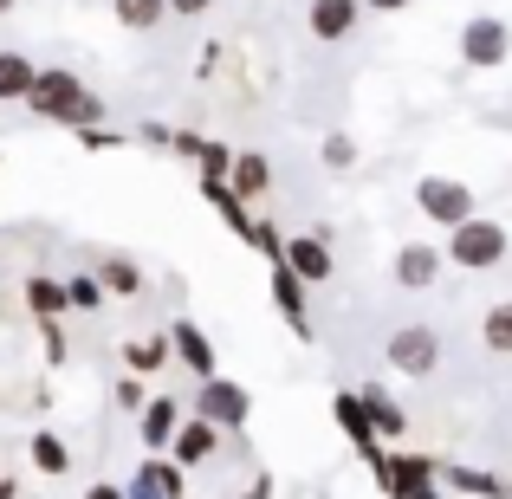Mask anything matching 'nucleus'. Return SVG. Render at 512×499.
<instances>
[{
	"label": "nucleus",
	"mask_w": 512,
	"mask_h": 499,
	"mask_svg": "<svg viewBox=\"0 0 512 499\" xmlns=\"http://www.w3.org/2000/svg\"><path fill=\"white\" fill-rule=\"evenodd\" d=\"M318 156H325V169H357V137H350V130H331L325 143H318Z\"/></svg>",
	"instance_id": "c85d7f7f"
},
{
	"label": "nucleus",
	"mask_w": 512,
	"mask_h": 499,
	"mask_svg": "<svg viewBox=\"0 0 512 499\" xmlns=\"http://www.w3.org/2000/svg\"><path fill=\"white\" fill-rule=\"evenodd\" d=\"M221 0H169V13H182V20H201V13H214Z\"/></svg>",
	"instance_id": "c9c22d12"
},
{
	"label": "nucleus",
	"mask_w": 512,
	"mask_h": 499,
	"mask_svg": "<svg viewBox=\"0 0 512 499\" xmlns=\"http://www.w3.org/2000/svg\"><path fill=\"white\" fill-rule=\"evenodd\" d=\"M331 415H338V428L350 435V448L370 461V474L383 480V474H389V448H383V435H376V422H370V409H363V396H357V389H338V396H331Z\"/></svg>",
	"instance_id": "423d86ee"
},
{
	"label": "nucleus",
	"mask_w": 512,
	"mask_h": 499,
	"mask_svg": "<svg viewBox=\"0 0 512 499\" xmlns=\"http://www.w3.org/2000/svg\"><path fill=\"white\" fill-rule=\"evenodd\" d=\"M26 312H33V318H59V312H72V299H65V279L33 273V279H26Z\"/></svg>",
	"instance_id": "b1692460"
},
{
	"label": "nucleus",
	"mask_w": 512,
	"mask_h": 499,
	"mask_svg": "<svg viewBox=\"0 0 512 499\" xmlns=\"http://www.w3.org/2000/svg\"><path fill=\"white\" fill-rule=\"evenodd\" d=\"M130 499H182V461H143L130 480Z\"/></svg>",
	"instance_id": "f3484780"
},
{
	"label": "nucleus",
	"mask_w": 512,
	"mask_h": 499,
	"mask_svg": "<svg viewBox=\"0 0 512 499\" xmlns=\"http://www.w3.org/2000/svg\"><path fill=\"white\" fill-rule=\"evenodd\" d=\"M370 13H402V7H415V0H363Z\"/></svg>",
	"instance_id": "4c0bfd02"
},
{
	"label": "nucleus",
	"mask_w": 512,
	"mask_h": 499,
	"mask_svg": "<svg viewBox=\"0 0 512 499\" xmlns=\"http://www.w3.org/2000/svg\"><path fill=\"white\" fill-rule=\"evenodd\" d=\"M383 357L396 376H435L441 370V331L435 325H402V331H389Z\"/></svg>",
	"instance_id": "0eeeda50"
},
{
	"label": "nucleus",
	"mask_w": 512,
	"mask_h": 499,
	"mask_svg": "<svg viewBox=\"0 0 512 499\" xmlns=\"http://www.w3.org/2000/svg\"><path fill=\"white\" fill-rule=\"evenodd\" d=\"M506 247H512V234L500 221H487V214H474V221H461L448 234V266H467V273H493V266L506 260Z\"/></svg>",
	"instance_id": "f03ea898"
},
{
	"label": "nucleus",
	"mask_w": 512,
	"mask_h": 499,
	"mask_svg": "<svg viewBox=\"0 0 512 499\" xmlns=\"http://www.w3.org/2000/svg\"><path fill=\"white\" fill-rule=\"evenodd\" d=\"M188 409H195L201 422H214L221 435H234V428L253 422V396L234 383V376H208V383L195 389V402H188Z\"/></svg>",
	"instance_id": "20e7f679"
},
{
	"label": "nucleus",
	"mask_w": 512,
	"mask_h": 499,
	"mask_svg": "<svg viewBox=\"0 0 512 499\" xmlns=\"http://www.w3.org/2000/svg\"><path fill=\"white\" fill-rule=\"evenodd\" d=\"M357 396H363V409H370V422H376V435H383V441H396L402 428H409V409H402L389 389H357Z\"/></svg>",
	"instance_id": "4be33fe9"
},
{
	"label": "nucleus",
	"mask_w": 512,
	"mask_h": 499,
	"mask_svg": "<svg viewBox=\"0 0 512 499\" xmlns=\"http://www.w3.org/2000/svg\"><path fill=\"white\" fill-rule=\"evenodd\" d=\"M201 201H214V214H221V221L234 227L240 240L253 234V208H247V201L234 195V182H201Z\"/></svg>",
	"instance_id": "412c9836"
},
{
	"label": "nucleus",
	"mask_w": 512,
	"mask_h": 499,
	"mask_svg": "<svg viewBox=\"0 0 512 499\" xmlns=\"http://www.w3.org/2000/svg\"><path fill=\"white\" fill-rule=\"evenodd\" d=\"M26 111L39 117V124H59V130H91L104 124V98L85 85L78 72H65V65H46V72L33 78V98H26Z\"/></svg>",
	"instance_id": "f257e3e1"
},
{
	"label": "nucleus",
	"mask_w": 512,
	"mask_h": 499,
	"mask_svg": "<svg viewBox=\"0 0 512 499\" xmlns=\"http://www.w3.org/2000/svg\"><path fill=\"white\" fill-rule=\"evenodd\" d=\"M65 299H72V312H98L111 292H104L98 273H72V279H65Z\"/></svg>",
	"instance_id": "cd10ccee"
},
{
	"label": "nucleus",
	"mask_w": 512,
	"mask_h": 499,
	"mask_svg": "<svg viewBox=\"0 0 512 499\" xmlns=\"http://www.w3.org/2000/svg\"><path fill=\"white\" fill-rule=\"evenodd\" d=\"M85 499H130V487H111V480H98V487H91Z\"/></svg>",
	"instance_id": "e433bc0d"
},
{
	"label": "nucleus",
	"mask_w": 512,
	"mask_h": 499,
	"mask_svg": "<svg viewBox=\"0 0 512 499\" xmlns=\"http://www.w3.org/2000/svg\"><path fill=\"white\" fill-rule=\"evenodd\" d=\"M286 266L305 279V286H325L331 273H338V260H331V240L325 234H299V240H286Z\"/></svg>",
	"instance_id": "ddd939ff"
},
{
	"label": "nucleus",
	"mask_w": 512,
	"mask_h": 499,
	"mask_svg": "<svg viewBox=\"0 0 512 499\" xmlns=\"http://www.w3.org/2000/svg\"><path fill=\"white\" fill-rule=\"evenodd\" d=\"M512 59V26L500 13H474V20L461 26V65H474V72H500Z\"/></svg>",
	"instance_id": "39448f33"
},
{
	"label": "nucleus",
	"mask_w": 512,
	"mask_h": 499,
	"mask_svg": "<svg viewBox=\"0 0 512 499\" xmlns=\"http://www.w3.org/2000/svg\"><path fill=\"white\" fill-rule=\"evenodd\" d=\"M182 422H188V415H182V402H175V396H150V402H143V415H137L143 448H150V454H169L175 435H182Z\"/></svg>",
	"instance_id": "1a4fd4ad"
},
{
	"label": "nucleus",
	"mask_w": 512,
	"mask_h": 499,
	"mask_svg": "<svg viewBox=\"0 0 512 499\" xmlns=\"http://www.w3.org/2000/svg\"><path fill=\"white\" fill-rule=\"evenodd\" d=\"M111 13H117L124 33H150V26H163L169 0H111Z\"/></svg>",
	"instance_id": "393cba45"
},
{
	"label": "nucleus",
	"mask_w": 512,
	"mask_h": 499,
	"mask_svg": "<svg viewBox=\"0 0 512 499\" xmlns=\"http://www.w3.org/2000/svg\"><path fill=\"white\" fill-rule=\"evenodd\" d=\"M169 344H175V363H182L195 383L221 376V370H214V344H208V331H201L195 318H175V325H169Z\"/></svg>",
	"instance_id": "9b49d317"
},
{
	"label": "nucleus",
	"mask_w": 512,
	"mask_h": 499,
	"mask_svg": "<svg viewBox=\"0 0 512 499\" xmlns=\"http://www.w3.org/2000/svg\"><path fill=\"white\" fill-rule=\"evenodd\" d=\"M480 344H487L493 357H512V299L487 305V318H480Z\"/></svg>",
	"instance_id": "a878e982"
},
{
	"label": "nucleus",
	"mask_w": 512,
	"mask_h": 499,
	"mask_svg": "<svg viewBox=\"0 0 512 499\" xmlns=\"http://www.w3.org/2000/svg\"><path fill=\"white\" fill-rule=\"evenodd\" d=\"M78 143H85V150H124V130H104V124H91V130H78Z\"/></svg>",
	"instance_id": "473e14b6"
},
{
	"label": "nucleus",
	"mask_w": 512,
	"mask_h": 499,
	"mask_svg": "<svg viewBox=\"0 0 512 499\" xmlns=\"http://www.w3.org/2000/svg\"><path fill=\"white\" fill-rule=\"evenodd\" d=\"M13 7H20V0H0V13H13Z\"/></svg>",
	"instance_id": "a19ab883"
},
{
	"label": "nucleus",
	"mask_w": 512,
	"mask_h": 499,
	"mask_svg": "<svg viewBox=\"0 0 512 499\" xmlns=\"http://www.w3.org/2000/svg\"><path fill=\"white\" fill-rule=\"evenodd\" d=\"M441 487H454L467 499H506L512 493L500 474H487V467H474V461H441Z\"/></svg>",
	"instance_id": "2eb2a0df"
},
{
	"label": "nucleus",
	"mask_w": 512,
	"mask_h": 499,
	"mask_svg": "<svg viewBox=\"0 0 512 499\" xmlns=\"http://www.w3.org/2000/svg\"><path fill=\"white\" fill-rule=\"evenodd\" d=\"M33 78H39V65L26 59V52L0 46V104H26L33 98Z\"/></svg>",
	"instance_id": "a211bd4d"
},
{
	"label": "nucleus",
	"mask_w": 512,
	"mask_h": 499,
	"mask_svg": "<svg viewBox=\"0 0 512 499\" xmlns=\"http://www.w3.org/2000/svg\"><path fill=\"white\" fill-rule=\"evenodd\" d=\"M175 156H188V163H201V150H208V137H195V130H175V143H169Z\"/></svg>",
	"instance_id": "f704fd0d"
},
{
	"label": "nucleus",
	"mask_w": 512,
	"mask_h": 499,
	"mask_svg": "<svg viewBox=\"0 0 512 499\" xmlns=\"http://www.w3.org/2000/svg\"><path fill=\"white\" fill-rule=\"evenodd\" d=\"M435 480H441V461H428V454H389V474L376 487L396 499V493H415V487H435Z\"/></svg>",
	"instance_id": "4468645a"
},
{
	"label": "nucleus",
	"mask_w": 512,
	"mask_h": 499,
	"mask_svg": "<svg viewBox=\"0 0 512 499\" xmlns=\"http://www.w3.org/2000/svg\"><path fill=\"white\" fill-rule=\"evenodd\" d=\"M227 182H234V195H240V201H260L266 188H273V163H266L260 150H240V156H234V175H227Z\"/></svg>",
	"instance_id": "6ab92c4d"
},
{
	"label": "nucleus",
	"mask_w": 512,
	"mask_h": 499,
	"mask_svg": "<svg viewBox=\"0 0 512 499\" xmlns=\"http://www.w3.org/2000/svg\"><path fill=\"white\" fill-rule=\"evenodd\" d=\"M474 188L461 182V175H422V182H415V208H422V221H435V227H461V221H474Z\"/></svg>",
	"instance_id": "7ed1b4c3"
},
{
	"label": "nucleus",
	"mask_w": 512,
	"mask_h": 499,
	"mask_svg": "<svg viewBox=\"0 0 512 499\" xmlns=\"http://www.w3.org/2000/svg\"><path fill=\"white\" fill-rule=\"evenodd\" d=\"M33 467H39V474H52V480L72 474V448H65L52 428H39V435H33Z\"/></svg>",
	"instance_id": "bb28decb"
},
{
	"label": "nucleus",
	"mask_w": 512,
	"mask_h": 499,
	"mask_svg": "<svg viewBox=\"0 0 512 499\" xmlns=\"http://www.w3.org/2000/svg\"><path fill=\"white\" fill-rule=\"evenodd\" d=\"M98 279H104V292H111V299H137V292H143V266L130 260V253H104V260H98Z\"/></svg>",
	"instance_id": "aec40b11"
},
{
	"label": "nucleus",
	"mask_w": 512,
	"mask_h": 499,
	"mask_svg": "<svg viewBox=\"0 0 512 499\" xmlns=\"http://www.w3.org/2000/svg\"><path fill=\"white\" fill-rule=\"evenodd\" d=\"M124 363H130V376H156L163 363H175V344H169V331H156V337H137V344H124Z\"/></svg>",
	"instance_id": "5701e85b"
},
{
	"label": "nucleus",
	"mask_w": 512,
	"mask_h": 499,
	"mask_svg": "<svg viewBox=\"0 0 512 499\" xmlns=\"http://www.w3.org/2000/svg\"><path fill=\"white\" fill-rule=\"evenodd\" d=\"M0 169H7V156H0Z\"/></svg>",
	"instance_id": "79ce46f5"
},
{
	"label": "nucleus",
	"mask_w": 512,
	"mask_h": 499,
	"mask_svg": "<svg viewBox=\"0 0 512 499\" xmlns=\"http://www.w3.org/2000/svg\"><path fill=\"white\" fill-rule=\"evenodd\" d=\"M234 156L240 150H227V143H208V150H201V182H227V175H234Z\"/></svg>",
	"instance_id": "c756f323"
},
{
	"label": "nucleus",
	"mask_w": 512,
	"mask_h": 499,
	"mask_svg": "<svg viewBox=\"0 0 512 499\" xmlns=\"http://www.w3.org/2000/svg\"><path fill=\"white\" fill-rule=\"evenodd\" d=\"M363 20V0H312V13H305V26H312L318 46H338V39L357 33Z\"/></svg>",
	"instance_id": "f8f14e48"
},
{
	"label": "nucleus",
	"mask_w": 512,
	"mask_h": 499,
	"mask_svg": "<svg viewBox=\"0 0 512 499\" xmlns=\"http://www.w3.org/2000/svg\"><path fill=\"white\" fill-rule=\"evenodd\" d=\"M143 402H150V396H143V376H124V383H117V409H137L143 415Z\"/></svg>",
	"instance_id": "72a5a7b5"
},
{
	"label": "nucleus",
	"mask_w": 512,
	"mask_h": 499,
	"mask_svg": "<svg viewBox=\"0 0 512 499\" xmlns=\"http://www.w3.org/2000/svg\"><path fill=\"white\" fill-rule=\"evenodd\" d=\"M396 499H448L441 487H415V493H396Z\"/></svg>",
	"instance_id": "ea45409f"
},
{
	"label": "nucleus",
	"mask_w": 512,
	"mask_h": 499,
	"mask_svg": "<svg viewBox=\"0 0 512 499\" xmlns=\"http://www.w3.org/2000/svg\"><path fill=\"white\" fill-rule=\"evenodd\" d=\"M247 240L260 247V260H266V266H279V260H286V234H279L273 221H253V234H247Z\"/></svg>",
	"instance_id": "7c9ffc66"
},
{
	"label": "nucleus",
	"mask_w": 512,
	"mask_h": 499,
	"mask_svg": "<svg viewBox=\"0 0 512 499\" xmlns=\"http://www.w3.org/2000/svg\"><path fill=\"white\" fill-rule=\"evenodd\" d=\"M214 448H221V428H214V422H201V415H188V422H182V435H175V448H169V461L201 467V461H214Z\"/></svg>",
	"instance_id": "dca6fc26"
},
{
	"label": "nucleus",
	"mask_w": 512,
	"mask_h": 499,
	"mask_svg": "<svg viewBox=\"0 0 512 499\" xmlns=\"http://www.w3.org/2000/svg\"><path fill=\"white\" fill-rule=\"evenodd\" d=\"M39 337H46V363L59 370L65 357H72V344H65V331H59V318H39Z\"/></svg>",
	"instance_id": "2f4dec72"
},
{
	"label": "nucleus",
	"mask_w": 512,
	"mask_h": 499,
	"mask_svg": "<svg viewBox=\"0 0 512 499\" xmlns=\"http://www.w3.org/2000/svg\"><path fill=\"white\" fill-rule=\"evenodd\" d=\"M441 266H448V253H441V247H428V240H409V247H396V266H389V273H396L402 292H428V286L441 279Z\"/></svg>",
	"instance_id": "6e6552de"
},
{
	"label": "nucleus",
	"mask_w": 512,
	"mask_h": 499,
	"mask_svg": "<svg viewBox=\"0 0 512 499\" xmlns=\"http://www.w3.org/2000/svg\"><path fill=\"white\" fill-rule=\"evenodd\" d=\"M266 279H273V305H279V318L292 325V337H312V318H305V299H312V286H305V279L292 273L286 260L266 266Z\"/></svg>",
	"instance_id": "9d476101"
},
{
	"label": "nucleus",
	"mask_w": 512,
	"mask_h": 499,
	"mask_svg": "<svg viewBox=\"0 0 512 499\" xmlns=\"http://www.w3.org/2000/svg\"><path fill=\"white\" fill-rule=\"evenodd\" d=\"M247 499H273V474H260V480H253V487H247Z\"/></svg>",
	"instance_id": "58836bf2"
}]
</instances>
